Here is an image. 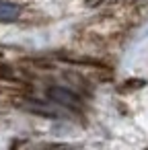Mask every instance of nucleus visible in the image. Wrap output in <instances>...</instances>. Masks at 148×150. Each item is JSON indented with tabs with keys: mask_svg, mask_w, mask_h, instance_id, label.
<instances>
[{
	"mask_svg": "<svg viewBox=\"0 0 148 150\" xmlns=\"http://www.w3.org/2000/svg\"><path fill=\"white\" fill-rule=\"evenodd\" d=\"M47 97H50L52 101H56V103H62V105L74 109V111L80 109V105H82V101H80L74 93H70L68 88H64V86H54V88H50V91H47Z\"/></svg>",
	"mask_w": 148,
	"mask_h": 150,
	"instance_id": "obj_1",
	"label": "nucleus"
},
{
	"mask_svg": "<svg viewBox=\"0 0 148 150\" xmlns=\"http://www.w3.org/2000/svg\"><path fill=\"white\" fill-rule=\"evenodd\" d=\"M21 17V6L8 0H0V23H15Z\"/></svg>",
	"mask_w": 148,
	"mask_h": 150,
	"instance_id": "obj_2",
	"label": "nucleus"
}]
</instances>
